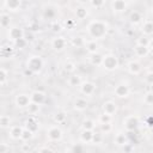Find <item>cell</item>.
<instances>
[{
	"label": "cell",
	"instance_id": "f5cc1de1",
	"mask_svg": "<svg viewBox=\"0 0 153 153\" xmlns=\"http://www.w3.org/2000/svg\"><path fill=\"white\" fill-rule=\"evenodd\" d=\"M149 49H153V38H149V44H148Z\"/></svg>",
	"mask_w": 153,
	"mask_h": 153
},
{
	"label": "cell",
	"instance_id": "ffe728a7",
	"mask_svg": "<svg viewBox=\"0 0 153 153\" xmlns=\"http://www.w3.org/2000/svg\"><path fill=\"white\" fill-rule=\"evenodd\" d=\"M141 32L143 33V36H151L153 35V22L152 20H146L142 25H141Z\"/></svg>",
	"mask_w": 153,
	"mask_h": 153
},
{
	"label": "cell",
	"instance_id": "83f0119b",
	"mask_svg": "<svg viewBox=\"0 0 153 153\" xmlns=\"http://www.w3.org/2000/svg\"><path fill=\"white\" fill-rule=\"evenodd\" d=\"M103 57H104L103 55H100L99 53H96V54H93V55L90 56V62L93 66H102Z\"/></svg>",
	"mask_w": 153,
	"mask_h": 153
},
{
	"label": "cell",
	"instance_id": "f6af8a7d",
	"mask_svg": "<svg viewBox=\"0 0 153 153\" xmlns=\"http://www.w3.org/2000/svg\"><path fill=\"white\" fill-rule=\"evenodd\" d=\"M0 153H10V147L5 141H1L0 143Z\"/></svg>",
	"mask_w": 153,
	"mask_h": 153
},
{
	"label": "cell",
	"instance_id": "db71d44e",
	"mask_svg": "<svg viewBox=\"0 0 153 153\" xmlns=\"http://www.w3.org/2000/svg\"><path fill=\"white\" fill-rule=\"evenodd\" d=\"M149 54L153 56V49H149Z\"/></svg>",
	"mask_w": 153,
	"mask_h": 153
},
{
	"label": "cell",
	"instance_id": "7402d4cb",
	"mask_svg": "<svg viewBox=\"0 0 153 153\" xmlns=\"http://www.w3.org/2000/svg\"><path fill=\"white\" fill-rule=\"evenodd\" d=\"M82 78L80 74H72L69 78H68V84L73 87H76V86H81L82 84Z\"/></svg>",
	"mask_w": 153,
	"mask_h": 153
},
{
	"label": "cell",
	"instance_id": "f35d334b",
	"mask_svg": "<svg viewBox=\"0 0 153 153\" xmlns=\"http://www.w3.org/2000/svg\"><path fill=\"white\" fill-rule=\"evenodd\" d=\"M32 135H33V133H32L31 130H29V129L24 128V130H23V134H22V137H20V140H23V141H29V140L32 137Z\"/></svg>",
	"mask_w": 153,
	"mask_h": 153
},
{
	"label": "cell",
	"instance_id": "8fae6325",
	"mask_svg": "<svg viewBox=\"0 0 153 153\" xmlns=\"http://www.w3.org/2000/svg\"><path fill=\"white\" fill-rule=\"evenodd\" d=\"M8 38L12 39L13 42L20 39V38H24V30L22 27H18V26H13L8 30Z\"/></svg>",
	"mask_w": 153,
	"mask_h": 153
},
{
	"label": "cell",
	"instance_id": "4fadbf2b",
	"mask_svg": "<svg viewBox=\"0 0 153 153\" xmlns=\"http://www.w3.org/2000/svg\"><path fill=\"white\" fill-rule=\"evenodd\" d=\"M102 109H103V112H104V114L112 116V115H115L116 111H117V105H116V103L112 102V100H106V102L103 103Z\"/></svg>",
	"mask_w": 153,
	"mask_h": 153
},
{
	"label": "cell",
	"instance_id": "cb8c5ba5",
	"mask_svg": "<svg viewBox=\"0 0 153 153\" xmlns=\"http://www.w3.org/2000/svg\"><path fill=\"white\" fill-rule=\"evenodd\" d=\"M129 20H130L131 24L137 25V24H140V23L142 22V14H141L139 11H133V12H130V14H129Z\"/></svg>",
	"mask_w": 153,
	"mask_h": 153
},
{
	"label": "cell",
	"instance_id": "c3c4849f",
	"mask_svg": "<svg viewBox=\"0 0 153 153\" xmlns=\"http://www.w3.org/2000/svg\"><path fill=\"white\" fill-rule=\"evenodd\" d=\"M38 153H54L53 152V149L51 148H49V147H41L39 148V151H38Z\"/></svg>",
	"mask_w": 153,
	"mask_h": 153
},
{
	"label": "cell",
	"instance_id": "d4e9b609",
	"mask_svg": "<svg viewBox=\"0 0 153 153\" xmlns=\"http://www.w3.org/2000/svg\"><path fill=\"white\" fill-rule=\"evenodd\" d=\"M10 24H11V17H10V14L2 12L0 14V26L2 29H6V27L10 26Z\"/></svg>",
	"mask_w": 153,
	"mask_h": 153
},
{
	"label": "cell",
	"instance_id": "603a6c76",
	"mask_svg": "<svg viewBox=\"0 0 153 153\" xmlns=\"http://www.w3.org/2000/svg\"><path fill=\"white\" fill-rule=\"evenodd\" d=\"M134 53H135V55L136 56H139V57H145V56H147L148 54H149V48L148 47H142V45H135V48H134Z\"/></svg>",
	"mask_w": 153,
	"mask_h": 153
},
{
	"label": "cell",
	"instance_id": "5bb4252c",
	"mask_svg": "<svg viewBox=\"0 0 153 153\" xmlns=\"http://www.w3.org/2000/svg\"><path fill=\"white\" fill-rule=\"evenodd\" d=\"M30 98H31V102L32 103H36L38 105H42L45 102V93L43 91H33L30 94Z\"/></svg>",
	"mask_w": 153,
	"mask_h": 153
},
{
	"label": "cell",
	"instance_id": "ab89813d",
	"mask_svg": "<svg viewBox=\"0 0 153 153\" xmlns=\"http://www.w3.org/2000/svg\"><path fill=\"white\" fill-rule=\"evenodd\" d=\"M136 44H137V45H142V47H148V44H149V38L146 37V36H141V37L137 38Z\"/></svg>",
	"mask_w": 153,
	"mask_h": 153
},
{
	"label": "cell",
	"instance_id": "8992f818",
	"mask_svg": "<svg viewBox=\"0 0 153 153\" xmlns=\"http://www.w3.org/2000/svg\"><path fill=\"white\" fill-rule=\"evenodd\" d=\"M50 44H51V48L55 51H62L67 45V39L63 36H56L51 39Z\"/></svg>",
	"mask_w": 153,
	"mask_h": 153
},
{
	"label": "cell",
	"instance_id": "11a10c76",
	"mask_svg": "<svg viewBox=\"0 0 153 153\" xmlns=\"http://www.w3.org/2000/svg\"><path fill=\"white\" fill-rule=\"evenodd\" d=\"M131 153H135V152H131Z\"/></svg>",
	"mask_w": 153,
	"mask_h": 153
},
{
	"label": "cell",
	"instance_id": "ac0fdd59",
	"mask_svg": "<svg viewBox=\"0 0 153 153\" xmlns=\"http://www.w3.org/2000/svg\"><path fill=\"white\" fill-rule=\"evenodd\" d=\"M87 105H88L87 100L85 98H82V97H78L74 100V109L76 111H84V110H86L87 109Z\"/></svg>",
	"mask_w": 153,
	"mask_h": 153
},
{
	"label": "cell",
	"instance_id": "30bf717a",
	"mask_svg": "<svg viewBox=\"0 0 153 153\" xmlns=\"http://www.w3.org/2000/svg\"><path fill=\"white\" fill-rule=\"evenodd\" d=\"M128 2L124 1V0H114L110 2V6H111V10L115 12V13H120V12H123L127 10L128 7Z\"/></svg>",
	"mask_w": 153,
	"mask_h": 153
},
{
	"label": "cell",
	"instance_id": "8d00e7d4",
	"mask_svg": "<svg viewBox=\"0 0 153 153\" xmlns=\"http://www.w3.org/2000/svg\"><path fill=\"white\" fill-rule=\"evenodd\" d=\"M75 68H76V65H75L73 61H67V62L63 65V69H65V72H67V73H73V72L75 71Z\"/></svg>",
	"mask_w": 153,
	"mask_h": 153
},
{
	"label": "cell",
	"instance_id": "7c38bea8",
	"mask_svg": "<svg viewBox=\"0 0 153 153\" xmlns=\"http://www.w3.org/2000/svg\"><path fill=\"white\" fill-rule=\"evenodd\" d=\"M96 91V85L91 81H84L80 86V92L85 96H92Z\"/></svg>",
	"mask_w": 153,
	"mask_h": 153
},
{
	"label": "cell",
	"instance_id": "e575fe53",
	"mask_svg": "<svg viewBox=\"0 0 153 153\" xmlns=\"http://www.w3.org/2000/svg\"><path fill=\"white\" fill-rule=\"evenodd\" d=\"M98 122H99V124H104V123H111L112 122V116H110V115H106V114H102V115H99V117H98Z\"/></svg>",
	"mask_w": 153,
	"mask_h": 153
},
{
	"label": "cell",
	"instance_id": "816d5d0a",
	"mask_svg": "<svg viewBox=\"0 0 153 153\" xmlns=\"http://www.w3.org/2000/svg\"><path fill=\"white\" fill-rule=\"evenodd\" d=\"M80 151H81V147L80 146H75L74 147V153H80Z\"/></svg>",
	"mask_w": 153,
	"mask_h": 153
},
{
	"label": "cell",
	"instance_id": "d6a6232c",
	"mask_svg": "<svg viewBox=\"0 0 153 153\" xmlns=\"http://www.w3.org/2000/svg\"><path fill=\"white\" fill-rule=\"evenodd\" d=\"M94 128H96V122L93 120H90V118L84 120V122H82V129H85V130H93Z\"/></svg>",
	"mask_w": 153,
	"mask_h": 153
},
{
	"label": "cell",
	"instance_id": "6f0895ef",
	"mask_svg": "<svg viewBox=\"0 0 153 153\" xmlns=\"http://www.w3.org/2000/svg\"><path fill=\"white\" fill-rule=\"evenodd\" d=\"M152 147H153V145H152Z\"/></svg>",
	"mask_w": 153,
	"mask_h": 153
},
{
	"label": "cell",
	"instance_id": "3957f363",
	"mask_svg": "<svg viewBox=\"0 0 153 153\" xmlns=\"http://www.w3.org/2000/svg\"><path fill=\"white\" fill-rule=\"evenodd\" d=\"M102 67L108 71V72H112L118 67V59L116 55L114 54H106L103 57V62H102Z\"/></svg>",
	"mask_w": 153,
	"mask_h": 153
},
{
	"label": "cell",
	"instance_id": "1f68e13d",
	"mask_svg": "<svg viewBox=\"0 0 153 153\" xmlns=\"http://www.w3.org/2000/svg\"><path fill=\"white\" fill-rule=\"evenodd\" d=\"M85 43H86V42H85V39H84L81 36H74V37L71 38V44H72L73 47H76V48L84 45Z\"/></svg>",
	"mask_w": 153,
	"mask_h": 153
},
{
	"label": "cell",
	"instance_id": "74e56055",
	"mask_svg": "<svg viewBox=\"0 0 153 153\" xmlns=\"http://www.w3.org/2000/svg\"><path fill=\"white\" fill-rule=\"evenodd\" d=\"M143 103L147 105H153V91H149L143 96Z\"/></svg>",
	"mask_w": 153,
	"mask_h": 153
},
{
	"label": "cell",
	"instance_id": "5b68a950",
	"mask_svg": "<svg viewBox=\"0 0 153 153\" xmlns=\"http://www.w3.org/2000/svg\"><path fill=\"white\" fill-rule=\"evenodd\" d=\"M123 126H124V129L127 131H134L136 130V128L139 127V117L137 116H128L124 118L123 121Z\"/></svg>",
	"mask_w": 153,
	"mask_h": 153
},
{
	"label": "cell",
	"instance_id": "f907efd6",
	"mask_svg": "<svg viewBox=\"0 0 153 153\" xmlns=\"http://www.w3.org/2000/svg\"><path fill=\"white\" fill-rule=\"evenodd\" d=\"M146 123H147V126H148V127H152V126H153V116H148V117H147Z\"/></svg>",
	"mask_w": 153,
	"mask_h": 153
},
{
	"label": "cell",
	"instance_id": "4dcf8cb0",
	"mask_svg": "<svg viewBox=\"0 0 153 153\" xmlns=\"http://www.w3.org/2000/svg\"><path fill=\"white\" fill-rule=\"evenodd\" d=\"M54 122L55 123H57V124H61V123H63L66 120H67V114L65 112V111H59V112H56L55 115H54Z\"/></svg>",
	"mask_w": 153,
	"mask_h": 153
},
{
	"label": "cell",
	"instance_id": "7a4b0ae2",
	"mask_svg": "<svg viewBox=\"0 0 153 153\" xmlns=\"http://www.w3.org/2000/svg\"><path fill=\"white\" fill-rule=\"evenodd\" d=\"M26 68L30 73H39L43 68V60L39 55H31L26 60Z\"/></svg>",
	"mask_w": 153,
	"mask_h": 153
},
{
	"label": "cell",
	"instance_id": "9a60e30c",
	"mask_svg": "<svg viewBox=\"0 0 153 153\" xmlns=\"http://www.w3.org/2000/svg\"><path fill=\"white\" fill-rule=\"evenodd\" d=\"M23 130H24V128L20 127V126H12L10 128V133H8L10 134V137L13 139V140L20 139L22 137V134H23Z\"/></svg>",
	"mask_w": 153,
	"mask_h": 153
},
{
	"label": "cell",
	"instance_id": "d6986e66",
	"mask_svg": "<svg viewBox=\"0 0 153 153\" xmlns=\"http://www.w3.org/2000/svg\"><path fill=\"white\" fill-rule=\"evenodd\" d=\"M141 65L137 62V61H130L128 63V72L133 75H137L141 73Z\"/></svg>",
	"mask_w": 153,
	"mask_h": 153
},
{
	"label": "cell",
	"instance_id": "f1b7e54d",
	"mask_svg": "<svg viewBox=\"0 0 153 153\" xmlns=\"http://www.w3.org/2000/svg\"><path fill=\"white\" fill-rule=\"evenodd\" d=\"M114 142H115L116 145H118V146H124V145L127 143V136H126V134H123V133H117V134L115 135Z\"/></svg>",
	"mask_w": 153,
	"mask_h": 153
},
{
	"label": "cell",
	"instance_id": "2e32d148",
	"mask_svg": "<svg viewBox=\"0 0 153 153\" xmlns=\"http://www.w3.org/2000/svg\"><path fill=\"white\" fill-rule=\"evenodd\" d=\"M93 130H85L82 129V131L80 133V141L82 143H92V139H93Z\"/></svg>",
	"mask_w": 153,
	"mask_h": 153
},
{
	"label": "cell",
	"instance_id": "7dc6e473",
	"mask_svg": "<svg viewBox=\"0 0 153 153\" xmlns=\"http://www.w3.org/2000/svg\"><path fill=\"white\" fill-rule=\"evenodd\" d=\"M51 29H53V31H54V32H60V31L62 30L61 25H60L57 22H54V23L51 24Z\"/></svg>",
	"mask_w": 153,
	"mask_h": 153
},
{
	"label": "cell",
	"instance_id": "44dd1931",
	"mask_svg": "<svg viewBox=\"0 0 153 153\" xmlns=\"http://www.w3.org/2000/svg\"><path fill=\"white\" fill-rule=\"evenodd\" d=\"M85 47H86L87 53L91 54V55H93V54L97 53V50H98V48H99V44L97 43V41L91 39V41H87V42L85 43Z\"/></svg>",
	"mask_w": 153,
	"mask_h": 153
},
{
	"label": "cell",
	"instance_id": "681fc988",
	"mask_svg": "<svg viewBox=\"0 0 153 153\" xmlns=\"http://www.w3.org/2000/svg\"><path fill=\"white\" fill-rule=\"evenodd\" d=\"M123 152H124V153H131V152H133L131 146H130L129 143H126V145L123 146Z\"/></svg>",
	"mask_w": 153,
	"mask_h": 153
},
{
	"label": "cell",
	"instance_id": "bcb514c9",
	"mask_svg": "<svg viewBox=\"0 0 153 153\" xmlns=\"http://www.w3.org/2000/svg\"><path fill=\"white\" fill-rule=\"evenodd\" d=\"M145 81H146L148 85H153V72H149V73L146 74Z\"/></svg>",
	"mask_w": 153,
	"mask_h": 153
},
{
	"label": "cell",
	"instance_id": "e0dca14e",
	"mask_svg": "<svg viewBox=\"0 0 153 153\" xmlns=\"http://www.w3.org/2000/svg\"><path fill=\"white\" fill-rule=\"evenodd\" d=\"M74 14H75V17H76L78 19L82 20V19H85V18L88 16V8H87L86 6H84V5H80V6H78V7L75 8Z\"/></svg>",
	"mask_w": 153,
	"mask_h": 153
},
{
	"label": "cell",
	"instance_id": "d590c367",
	"mask_svg": "<svg viewBox=\"0 0 153 153\" xmlns=\"http://www.w3.org/2000/svg\"><path fill=\"white\" fill-rule=\"evenodd\" d=\"M0 126H1V128H7V127H10V126H11V118H10V116H7V115H1V116H0Z\"/></svg>",
	"mask_w": 153,
	"mask_h": 153
},
{
	"label": "cell",
	"instance_id": "ba28073f",
	"mask_svg": "<svg viewBox=\"0 0 153 153\" xmlns=\"http://www.w3.org/2000/svg\"><path fill=\"white\" fill-rule=\"evenodd\" d=\"M114 93L118 98H127L129 96V93H130V88H129V86L127 84H118L115 87Z\"/></svg>",
	"mask_w": 153,
	"mask_h": 153
},
{
	"label": "cell",
	"instance_id": "f546056e",
	"mask_svg": "<svg viewBox=\"0 0 153 153\" xmlns=\"http://www.w3.org/2000/svg\"><path fill=\"white\" fill-rule=\"evenodd\" d=\"M26 110H27V114L29 115H32V116H36L38 112H39V110H41V105H38V104H36V103H30V105L26 108Z\"/></svg>",
	"mask_w": 153,
	"mask_h": 153
},
{
	"label": "cell",
	"instance_id": "9f6ffc18",
	"mask_svg": "<svg viewBox=\"0 0 153 153\" xmlns=\"http://www.w3.org/2000/svg\"><path fill=\"white\" fill-rule=\"evenodd\" d=\"M121 153H124V152H121Z\"/></svg>",
	"mask_w": 153,
	"mask_h": 153
},
{
	"label": "cell",
	"instance_id": "ee69618b",
	"mask_svg": "<svg viewBox=\"0 0 153 153\" xmlns=\"http://www.w3.org/2000/svg\"><path fill=\"white\" fill-rule=\"evenodd\" d=\"M102 140H103V135H102V133H94L93 134V139H92V143H100L102 142Z\"/></svg>",
	"mask_w": 153,
	"mask_h": 153
},
{
	"label": "cell",
	"instance_id": "4316f807",
	"mask_svg": "<svg viewBox=\"0 0 153 153\" xmlns=\"http://www.w3.org/2000/svg\"><path fill=\"white\" fill-rule=\"evenodd\" d=\"M43 17H44L45 19H54V18L56 17V11H55V8L51 7V6L45 7V8L43 10Z\"/></svg>",
	"mask_w": 153,
	"mask_h": 153
},
{
	"label": "cell",
	"instance_id": "9c48e42d",
	"mask_svg": "<svg viewBox=\"0 0 153 153\" xmlns=\"http://www.w3.org/2000/svg\"><path fill=\"white\" fill-rule=\"evenodd\" d=\"M2 6L10 12H17L22 7V1L20 0H5L2 2Z\"/></svg>",
	"mask_w": 153,
	"mask_h": 153
},
{
	"label": "cell",
	"instance_id": "277c9868",
	"mask_svg": "<svg viewBox=\"0 0 153 153\" xmlns=\"http://www.w3.org/2000/svg\"><path fill=\"white\" fill-rule=\"evenodd\" d=\"M62 136V130L57 126H51L47 129V137L49 141H61Z\"/></svg>",
	"mask_w": 153,
	"mask_h": 153
},
{
	"label": "cell",
	"instance_id": "836d02e7",
	"mask_svg": "<svg viewBox=\"0 0 153 153\" xmlns=\"http://www.w3.org/2000/svg\"><path fill=\"white\" fill-rule=\"evenodd\" d=\"M7 80H8V72H7V69H5L2 67V68H0V85L5 86Z\"/></svg>",
	"mask_w": 153,
	"mask_h": 153
},
{
	"label": "cell",
	"instance_id": "52a82bcc",
	"mask_svg": "<svg viewBox=\"0 0 153 153\" xmlns=\"http://www.w3.org/2000/svg\"><path fill=\"white\" fill-rule=\"evenodd\" d=\"M14 103H16V105H17L18 108H20V109L27 108V106L30 105V103H31V98H30V96L26 94V93H19V94L16 96Z\"/></svg>",
	"mask_w": 153,
	"mask_h": 153
},
{
	"label": "cell",
	"instance_id": "6da1fadb",
	"mask_svg": "<svg viewBox=\"0 0 153 153\" xmlns=\"http://www.w3.org/2000/svg\"><path fill=\"white\" fill-rule=\"evenodd\" d=\"M87 33L90 35L91 38H93L94 41L97 39H102L106 36L108 33V24L104 20H91L86 27Z\"/></svg>",
	"mask_w": 153,
	"mask_h": 153
},
{
	"label": "cell",
	"instance_id": "60d3db41",
	"mask_svg": "<svg viewBox=\"0 0 153 153\" xmlns=\"http://www.w3.org/2000/svg\"><path fill=\"white\" fill-rule=\"evenodd\" d=\"M104 4H105L104 0H91V1H88V5L93 8H100Z\"/></svg>",
	"mask_w": 153,
	"mask_h": 153
},
{
	"label": "cell",
	"instance_id": "7bdbcfd3",
	"mask_svg": "<svg viewBox=\"0 0 153 153\" xmlns=\"http://www.w3.org/2000/svg\"><path fill=\"white\" fill-rule=\"evenodd\" d=\"M26 44H27V42H26V39H25V38H20V39H18V41H16V42H14L16 48H19V49L25 48V45H26Z\"/></svg>",
	"mask_w": 153,
	"mask_h": 153
},
{
	"label": "cell",
	"instance_id": "b9f144b4",
	"mask_svg": "<svg viewBox=\"0 0 153 153\" xmlns=\"http://www.w3.org/2000/svg\"><path fill=\"white\" fill-rule=\"evenodd\" d=\"M99 128H100V133H110L112 130V124L111 123H104V124H99Z\"/></svg>",
	"mask_w": 153,
	"mask_h": 153
},
{
	"label": "cell",
	"instance_id": "484cf974",
	"mask_svg": "<svg viewBox=\"0 0 153 153\" xmlns=\"http://www.w3.org/2000/svg\"><path fill=\"white\" fill-rule=\"evenodd\" d=\"M25 128L29 129V130H31L32 133H35V131L38 129V122H37L33 117H30V118L26 120V122H25Z\"/></svg>",
	"mask_w": 153,
	"mask_h": 153
}]
</instances>
